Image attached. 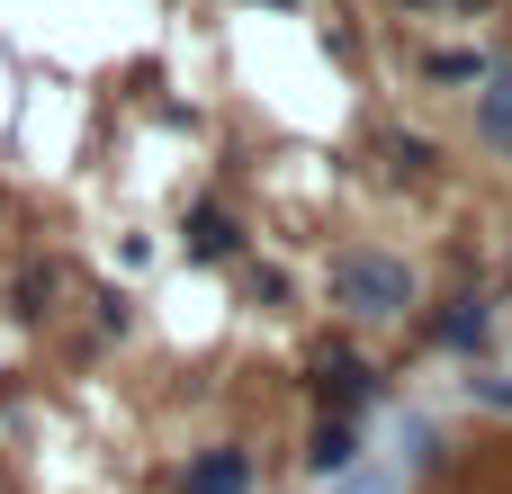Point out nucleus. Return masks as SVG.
Wrapping results in <instances>:
<instances>
[{
  "label": "nucleus",
  "mask_w": 512,
  "mask_h": 494,
  "mask_svg": "<svg viewBox=\"0 0 512 494\" xmlns=\"http://www.w3.org/2000/svg\"><path fill=\"white\" fill-rule=\"evenodd\" d=\"M45 297H54V270H45V261H36V270H18V315H27V324L45 315Z\"/></svg>",
  "instance_id": "nucleus-8"
},
{
  "label": "nucleus",
  "mask_w": 512,
  "mask_h": 494,
  "mask_svg": "<svg viewBox=\"0 0 512 494\" xmlns=\"http://www.w3.org/2000/svg\"><path fill=\"white\" fill-rule=\"evenodd\" d=\"M189 252H198V261H234V252H243L234 216H225V207H189Z\"/></svg>",
  "instance_id": "nucleus-6"
},
{
  "label": "nucleus",
  "mask_w": 512,
  "mask_h": 494,
  "mask_svg": "<svg viewBox=\"0 0 512 494\" xmlns=\"http://www.w3.org/2000/svg\"><path fill=\"white\" fill-rule=\"evenodd\" d=\"M324 288H333V315L342 324H396L405 306H414V261L405 252H378V243H351V252H333V270H324Z\"/></svg>",
  "instance_id": "nucleus-1"
},
{
  "label": "nucleus",
  "mask_w": 512,
  "mask_h": 494,
  "mask_svg": "<svg viewBox=\"0 0 512 494\" xmlns=\"http://www.w3.org/2000/svg\"><path fill=\"white\" fill-rule=\"evenodd\" d=\"M477 396H486V405H504V414H512V378H477Z\"/></svg>",
  "instance_id": "nucleus-10"
},
{
  "label": "nucleus",
  "mask_w": 512,
  "mask_h": 494,
  "mask_svg": "<svg viewBox=\"0 0 512 494\" xmlns=\"http://www.w3.org/2000/svg\"><path fill=\"white\" fill-rule=\"evenodd\" d=\"M351 459H360V432H351L342 414H333V423H315V441H306V477H342Z\"/></svg>",
  "instance_id": "nucleus-5"
},
{
  "label": "nucleus",
  "mask_w": 512,
  "mask_h": 494,
  "mask_svg": "<svg viewBox=\"0 0 512 494\" xmlns=\"http://www.w3.org/2000/svg\"><path fill=\"white\" fill-rule=\"evenodd\" d=\"M486 54H432V81H477Z\"/></svg>",
  "instance_id": "nucleus-9"
},
{
  "label": "nucleus",
  "mask_w": 512,
  "mask_h": 494,
  "mask_svg": "<svg viewBox=\"0 0 512 494\" xmlns=\"http://www.w3.org/2000/svg\"><path fill=\"white\" fill-rule=\"evenodd\" d=\"M477 81H486L477 90V144L486 153H512V54H495Z\"/></svg>",
  "instance_id": "nucleus-4"
},
{
  "label": "nucleus",
  "mask_w": 512,
  "mask_h": 494,
  "mask_svg": "<svg viewBox=\"0 0 512 494\" xmlns=\"http://www.w3.org/2000/svg\"><path fill=\"white\" fill-rule=\"evenodd\" d=\"M180 494H252V450H243V441H207V450H189Z\"/></svg>",
  "instance_id": "nucleus-2"
},
{
  "label": "nucleus",
  "mask_w": 512,
  "mask_h": 494,
  "mask_svg": "<svg viewBox=\"0 0 512 494\" xmlns=\"http://www.w3.org/2000/svg\"><path fill=\"white\" fill-rule=\"evenodd\" d=\"M486 324H495V315H486V297H450V315L432 324V342H441V351H477V342H486Z\"/></svg>",
  "instance_id": "nucleus-7"
},
{
  "label": "nucleus",
  "mask_w": 512,
  "mask_h": 494,
  "mask_svg": "<svg viewBox=\"0 0 512 494\" xmlns=\"http://www.w3.org/2000/svg\"><path fill=\"white\" fill-rule=\"evenodd\" d=\"M315 369H324V405H333V414H360V405L378 396V369H369L351 342H324V351H315Z\"/></svg>",
  "instance_id": "nucleus-3"
}]
</instances>
